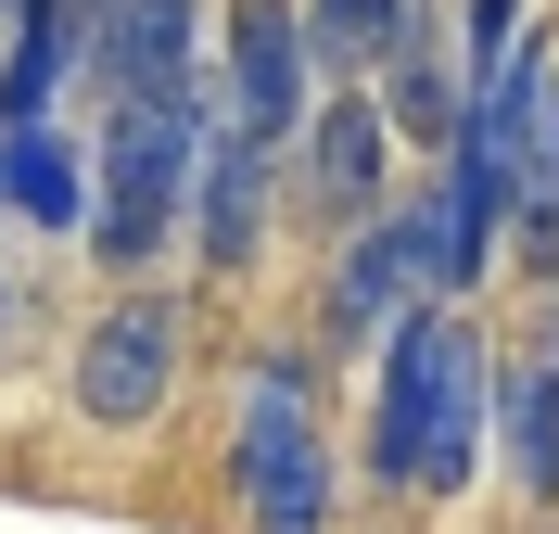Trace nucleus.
Wrapping results in <instances>:
<instances>
[{"mask_svg": "<svg viewBox=\"0 0 559 534\" xmlns=\"http://www.w3.org/2000/svg\"><path fill=\"white\" fill-rule=\"evenodd\" d=\"M496 420V344L457 306H407L369 369V484L382 497H457L484 471Z\"/></svg>", "mask_w": 559, "mask_h": 534, "instance_id": "obj_1", "label": "nucleus"}, {"mask_svg": "<svg viewBox=\"0 0 559 534\" xmlns=\"http://www.w3.org/2000/svg\"><path fill=\"white\" fill-rule=\"evenodd\" d=\"M191 153H204V90H191V103H128V90H115L103 153H90V216H76L103 268H153V254L178 242Z\"/></svg>", "mask_w": 559, "mask_h": 534, "instance_id": "obj_2", "label": "nucleus"}, {"mask_svg": "<svg viewBox=\"0 0 559 534\" xmlns=\"http://www.w3.org/2000/svg\"><path fill=\"white\" fill-rule=\"evenodd\" d=\"M242 522L254 534H331V432L306 407V356H254L242 382Z\"/></svg>", "mask_w": 559, "mask_h": 534, "instance_id": "obj_3", "label": "nucleus"}, {"mask_svg": "<svg viewBox=\"0 0 559 534\" xmlns=\"http://www.w3.org/2000/svg\"><path fill=\"white\" fill-rule=\"evenodd\" d=\"M178 344H191V319H178L166 293H128L115 319H90V344H76V420H103V432H140L153 407L178 394Z\"/></svg>", "mask_w": 559, "mask_h": 534, "instance_id": "obj_4", "label": "nucleus"}, {"mask_svg": "<svg viewBox=\"0 0 559 534\" xmlns=\"http://www.w3.org/2000/svg\"><path fill=\"white\" fill-rule=\"evenodd\" d=\"M267 204H280V141H254L242 115H216V103H204L191 204H178V229L204 242V268H229V281H242L254 254H267Z\"/></svg>", "mask_w": 559, "mask_h": 534, "instance_id": "obj_5", "label": "nucleus"}, {"mask_svg": "<svg viewBox=\"0 0 559 534\" xmlns=\"http://www.w3.org/2000/svg\"><path fill=\"white\" fill-rule=\"evenodd\" d=\"M318 103V51H306V13L293 0H229V115L254 141H293Z\"/></svg>", "mask_w": 559, "mask_h": 534, "instance_id": "obj_6", "label": "nucleus"}, {"mask_svg": "<svg viewBox=\"0 0 559 534\" xmlns=\"http://www.w3.org/2000/svg\"><path fill=\"white\" fill-rule=\"evenodd\" d=\"M306 191H318V216H382V178H394V128H382V103H369V76H344L331 103H306Z\"/></svg>", "mask_w": 559, "mask_h": 534, "instance_id": "obj_7", "label": "nucleus"}, {"mask_svg": "<svg viewBox=\"0 0 559 534\" xmlns=\"http://www.w3.org/2000/svg\"><path fill=\"white\" fill-rule=\"evenodd\" d=\"M103 76L128 103H191L204 90V0H115L103 13Z\"/></svg>", "mask_w": 559, "mask_h": 534, "instance_id": "obj_8", "label": "nucleus"}, {"mask_svg": "<svg viewBox=\"0 0 559 534\" xmlns=\"http://www.w3.org/2000/svg\"><path fill=\"white\" fill-rule=\"evenodd\" d=\"M407 306H432V293H419L407 216H356V229H344V268H331V344H382Z\"/></svg>", "mask_w": 559, "mask_h": 534, "instance_id": "obj_9", "label": "nucleus"}, {"mask_svg": "<svg viewBox=\"0 0 559 534\" xmlns=\"http://www.w3.org/2000/svg\"><path fill=\"white\" fill-rule=\"evenodd\" d=\"M0 204L38 216V229H76V216H90V166H76V141L51 115H13V128H0Z\"/></svg>", "mask_w": 559, "mask_h": 534, "instance_id": "obj_10", "label": "nucleus"}, {"mask_svg": "<svg viewBox=\"0 0 559 534\" xmlns=\"http://www.w3.org/2000/svg\"><path fill=\"white\" fill-rule=\"evenodd\" d=\"M407 38H432V0H306L318 76H382Z\"/></svg>", "mask_w": 559, "mask_h": 534, "instance_id": "obj_11", "label": "nucleus"}, {"mask_svg": "<svg viewBox=\"0 0 559 534\" xmlns=\"http://www.w3.org/2000/svg\"><path fill=\"white\" fill-rule=\"evenodd\" d=\"M484 446H509V484H522V497H559V382L534 369V356H496Z\"/></svg>", "mask_w": 559, "mask_h": 534, "instance_id": "obj_12", "label": "nucleus"}, {"mask_svg": "<svg viewBox=\"0 0 559 534\" xmlns=\"http://www.w3.org/2000/svg\"><path fill=\"white\" fill-rule=\"evenodd\" d=\"M369 103H382V128H394V141L445 153V141H457V103H471V76H445V51H432V38H407V51L369 76Z\"/></svg>", "mask_w": 559, "mask_h": 534, "instance_id": "obj_13", "label": "nucleus"}, {"mask_svg": "<svg viewBox=\"0 0 559 534\" xmlns=\"http://www.w3.org/2000/svg\"><path fill=\"white\" fill-rule=\"evenodd\" d=\"M534 26V0H471V76L496 64V51H509V38Z\"/></svg>", "mask_w": 559, "mask_h": 534, "instance_id": "obj_14", "label": "nucleus"}, {"mask_svg": "<svg viewBox=\"0 0 559 534\" xmlns=\"http://www.w3.org/2000/svg\"><path fill=\"white\" fill-rule=\"evenodd\" d=\"M534 369L559 382V281H547V319H534Z\"/></svg>", "mask_w": 559, "mask_h": 534, "instance_id": "obj_15", "label": "nucleus"}]
</instances>
